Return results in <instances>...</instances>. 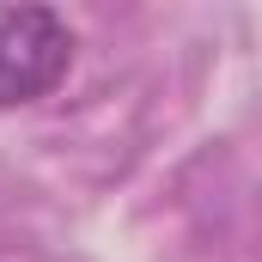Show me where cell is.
<instances>
[{"label": "cell", "instance_id": "6da1fadb", "mask_svg": "<svg viewBox=\"0 0 262 262\" xmlns=\"http://www.w3.org/2000/svg\"><path fill=\"white\" fill-rule=\"evenodd\" d=\"M73 67V31L49 6H0V110L31 104Z\"/></svg>", "mask_w": 262, "mask_h": 262}]
</instances>
